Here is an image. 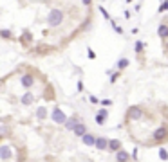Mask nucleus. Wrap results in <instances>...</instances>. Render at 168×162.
<instances>
[{
    "label": "nucleus",
    "instance_id": "obj_1",
    "mask_svg": "<svg viewBox=\"0 0 168 162\" xmlns=\"http://www.w3.org/2000/svg\"><path fill=\"white\" fill-rule=\"evenodd\" d=\"M61 22H64V11L61 9H52L49 13V16H47V24L51 27H58Z\"/></svg>",
    "mask_w": 168,
    "mask_h": 162
},
{
    "label": "nucleus",
    "instance_id": "obj_2",
    "mask_svg": "<svg viewBox=\"0 0 168 162\" xmlns=\"http://www.w3.org/2000/svg\"><path fill=\"white\" fill-rule=\"evenodd\" d=\"M168 137V126H159V128H155V132L152 135V139L155 140V142H163V140Z\"/></svg>",
    "mask_w": 168,
    "mask_h": 162
},
{
    "label": "nucleus",
    "instance_id": "obj_3",
    "mask_svg": "<svg viewBox=\"0 0 168 162\" xmlns=\"http://www.w3.org/2000/svg\"><path fill=\"white\" fill-rule=\"evenodd\" d=\"M127 115H128V119H130V121H139V119L143 117V110H141L139 106H130Z\"/></svg>",
    "mask_w": 168,
    "mask_h": 162
},
{
    "label": "nucleus",
    "instance_id": "obj_4",
    "mask_svg": "<svg viewBox=\"0 0 168 162\" xmlns=\"http://www.w3.org/2000/svg\"><path fill=\"white\" fill-rule=\"evenodd\" d=\"M52 121L58 123V124H64L67 121V115L64 114V110H60V108H54V112H52Z\"/></svg>",
    "mask_w": 168,
    "mask_h": 162
},
{
    "label": "nucleus",
    "instance_id": "obj_5",
    "mask_svg": "<svg viewBox=\"0 0 168 162\" xmlns=\"http://www.w3.org/2000/svg\"><path fill=\"white\" fill-rule=\"evenodd\" d=\"M20 85H22L24 88H31V86L35 85V78H33V74H24L22 78H20Z\"/></svg>",
    "mask_w": 168,
    "mask_h": 162
},
{
    "label": "nucleus",
    "instance_id": "obj_6",
    "mask_svg": "<svg viewBox=\"0 0 168 162\" xmlns=\"http://www.w3.org/2000/svg\"><path fill=\"white\" fill-rule=\"evenodd\" d=\"M72 132L76 133V137H83V135L87 133V126H85V124H81V123H78V124L74 126V130H72Z\"/></svg>",
    "mask_w": 168,
    "mask_h": 162
},
{
    "label": "nucleus",
    "instance_id": "obj_7",
    "mask_svg": "<svg viewBox=\"0 0 168 162\" xmlns=\"http://www.w3.org/2000/svg\"><path fill=\"white\" fill-rule=\"evenodd\" d=\"M78 123H80V119H78V115H72L71 119H67V121H65L64 124H65V128H67V130H74V126H76Z\"/></svg>",
    "mask_w": 168,
    "mask_h": 162
},
{
    "label": "nucleus",
    "instance_id": "obj_8",
    "mask_svg": "<svg viewBox=\"0 0 168 162\" xmlns=\"http://www.w3.org/2000/svg\"><path fill=\"white\" fill-rule=\"evenodd\" d=\"M107 148H109L110 151H119V149H121V142H119L118 139H112V140H109Z\"/></svg>",
    "mask_w": 168,
    "mask_h": 162
},
{
    "label": "nucleus",
    "instance_id": "obj_9",
    "mask_svg": "<svg viewBox=\"0 0 168 162\" xmlns=\"http://www.w3.org/2000/svg\"><path fill=\"white\" fill-rule=\"evenodd\" d=\"M128 158H130V155L127 153V151H123V149L116 151V160L118 162H128Z\"/></svg>",
    "mask_w": 168,
    "mask_h": 162
},
{
    "label": "nucleus",
    "instance_id": "obj_10",
    "mask_svg": "<svg viewBox=\"0 0 168 162\" xmlns=\"http://www.w3.org/2000/svg\"><path fill=\"white\" fill-rule=\"evenodd\" d=\"M81 140H83V144H85V146H94V142H96V137L90 135V133H85V135L81 137Z\"/></svg>",
    "mask_w": 168,
    "mask_h": 162
},
{
    "label": "nucleus",
    "instance_id": "obj_11",
    "mask_svg": "<svg viewBox=\"0 0 168 162\" xmlns=\"http://www.w3.org/2000/svg\"><path fill=\"white\" fill-rule=\"evenodd\" d=\"M35 103V94L33 92H27L22 95V104H33Z\"/></svg>",
    "mask_w": 168,
    "mask_h": 162
},
{
    "label": "nucleus",
    "instance_id": "obj_12",
    "mask_svg": "<svg viewBox=\"0 0 168 162\" xmlns=\"http://www.w3.org/2000/svg\"><path fill=\"white\" fill-rule=\"evenodd\" d=\"M157 34H159V38H168V25L166 24H161L159 25V29H157Z\"/></svg>",
    "mask_w": 168,
    "mask_h": 162
},
{
    "label": "nucleus",
    "instance_id": "obj_13",
    "mask_svg": "<svg viewBox=\"0 0 168 162\" xmlns=\"http://www.w3.org/2000/svg\"><path fill=\"white\" fill-rule=\"evenodd\" d=\"M107 144H109V140L107 139H96V142H94V146H96L98 149H105V148H107Z\"/></svg>",
    "mask_w": 168,
    "mask_h": 162
},
{
    "label": "nucleus",
    "instance_id": "obj_14",
    "mask_svg": "<svg viewBox=\"0 0 168 162\" xmlns=\"http://www.w3.org/2000/svg\"><path fill=\"white\" fill-rule=\"evenodd\" d=\"M105 121H107V112H105V110H101V112L96 115V123H98V124H103Z\"/></svg>",
    "mask_w": 168,
    "mask_h": 162
},
{
    "label": "nucleus",
    "instance_id": "obj_15",
    "mask_svg": "<svg viewBox=\"0 0 168 162\" xmlns=\"http://www.w3.org/2000/svg\"><path fill=\"white\" fill-rule=\"evenodd\" d=\"M0 157H2V158H9V157H11V149H9L7 146H4L2 149H0Z\"/></svg>",
    "mask_w": 168,
    "mask_h": 162
},
{
    "label": "nucleus",
    "instance_id": "obj_16",
    "mask_svg": "<svg viewBox=\"0 0 168 162\" xmlns=\"http://www.w3.org/2000/svg\"><path fill=\"white\" fill-rule=\"evenodd\" d=\"M45 115H47V110H45V108H38L36 117H38V119H45Z\"/></svg>",
    "mask_w": 168,
    "mask_h": 162
},
{
    "label": "nucleus",
    "instance_id": "obj_17",
    "mask_svg": "<svg viewBox=\"0 0 168 162\" xmlns=\"http://www.w3.org/2000/svg\"><path fill=\"white\" fill-rule=\"evenodd\" d=\"M159 158H161V160H168V151H166L164 148L159 149Z\"/></svg>",
    "mask_w": 168,
    "mask_h": 162
},
{
    "label": "nucleus",
    "instance_id": "obj_18",
    "mask_svg": "<svg viewBox=\"0 0 168 162\" xmlns=\"http://www.w3.org/2000/svg\"><path fill=\"white\" fill-rule=\"evenodd\" d=\"M128 67V60H121V61H118V69L121 70V69H127Z\"/></svg>",
    "mask_w": 168,
    "mask_h": 162
},
{
    "label": "nucleus",
    "instance_id": "obj_19",
    "mask_svg": "<svg viewBox=\"0 0 168 162\" xmlns=\"http://www.w3.org/2000/svg\"><path fill=\"white\" fill-rule=\"evenodd\" d=\"M0 36H4V38H11V31H0Z\"/></svg>",
    "mask_w": 168,
    "mask_h": 162
},
{
    "label": "nucleus",
    "instance_id": "obj_20",
    "mask_svg": "<svg viewBox=\"0 0 168 162\" xmlns=\"http://www.w3.org/2000/svg\"><path fill=\"white\" fill-rule=\"evenodd\" d=\"M141 49H143V43L138 41V43H136V52H141Z\"/></svg>",
    "mask_w": 168,
    "mask_h": 162
},
{
    "label": "nucleus",
    "instance_id": "obj_21",
    "mask_svg": "<svg viewBox=\"0 0 168 162\" xmlns=\"http://www.w3.org/2000/svg\"><path fill=\"white\" fill-rule=\"evenodd\" d=\"M159 11L163 13V11H168V2H164V4H161V7H159Z\"/></svg>",
    "mask_w": 168,
    "mask_h": 162
},
{
    "label": "nucleus",
    "instance_id": "obj_22",
    "mask_svg": "<svg viewBox=\"0 0 168 162\" xmlns=\"http://www.w3.org/2000/svg\"><path fill=\"white\" fill-rule=\"evenodd\" d=\"M87 54H89V58H90V60H94V58H96V54H94V50H90V49L87 50Z\"/></svg>",
    "mask_w": 168,
    "mask_h": 162
},
{
    "label": "nucleus",
    "instance_id": "obj_23",
    "mask_svg": "<svg viewBox=\"0 0 168 162\" xmlns=\"http://www.w3.org/2000/svg\"><path fill=\"white\" fill-rule=\"evenodd\" d=\"M0 85H2V81H0Z\"/></svg>",
    "mask_w": 168,
    "mask_h": 162
},
{
    "label": "nucleus",
    "instance_id": "obj_24",
    "mask_svg": "<svg viewBox=\"0 0 168 162\" xmlns=\"http://www.w3.org/2000/svg\"><path fill=\"white\" fill-rule=\"evenodd\" d=\"M166 49H168V47H166Z\"/></svg>",
    "mask_w": 168,
    "mask_h": 162
}]
</instances>
